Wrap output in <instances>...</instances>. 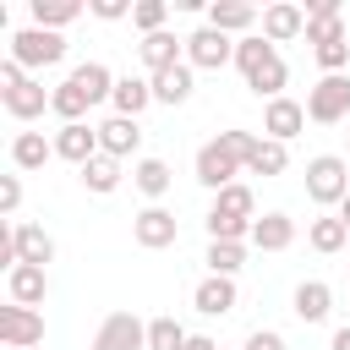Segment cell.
Segmentation results:
<instances>
[{"instance_id": "b9f144b4", "label": "cell", "mask_w": 350, "mask_h": 350, "mask_svg": "<svg viewBox=\"0 0 350 350\" xmlns=\"http://www.w3.org/2000/svg\"><path fill=\"white\" fill-rule=\"evenodd\" d=\"M186 350H219V345H213L208 334H191V339H186Z\"/></svg>"}, {"instance_id": "d6986e66", "label": "cell", "mask_w": 350, "mask_h": 350, "mask_svg": "<svg viewBox=\"0 0 350 350\" xmlns=\"http://www.w3.org/2000/svg\"><path fill=\"white\" fill-rule=\"evenodd\" d=\"M109 104H115V115L137 120V115L153 104V82H142V77H115V93H109Z\"/></svg>"}, {"instance_id": "60d3db41", "label": "cell", "mask_w": 350, "mask_h": 350, "mask_svg": "<svg viewBox=\"0 0 350 350\" xmlns=\"http://www.w3.org/2000/svg\"><path fill=\"white\" fill-rule=\"evenodd\" d=\"M246 350H284V339L273 328H257V334H246Z\"/></svg>"}, {"instance_id": "ac0fdd59", "label": "cell", "mask_w": 350, "mask_h": 350, "mask_svg": "<svg viewBox=\"0 0 350 350\" xmlns=\"http://www.w3.org/2000/svg\"><path fill=\"white\" fill-rule=\"evenodd\" d=\"M180 44H186V38H175V33H148V38L137 44V55H142V66L159 77V71L180 66Z\"/></svg>"}, {"instance_id": "2e32d148", "label": "cell", "mask_w": 350, "mask_h": 350, "mask_svg": "<svg viewBox=\"0 0 350 350\" xmlns=\"http://www.w3.org/2000/svg\"><path fill=\"white\" fill-rule=\"evenodd\" d=\"M5 290H11L16 306H44V295H49V273L33 268V262H22V268L5 273Z\"/></svg>"}, {"instance_id": "ee69618b", "label": "cell", "mask_w": 350, "mask_h": 350, "mask_svg": "<svg viewBox=\"0 0 350 350\" xmlns=\"http://www.w3.org/2000/svg\"><path fill=\"white\" fill-rule=\"evenodd\" d=\"M339 219H345V230H350V197H345V202H339Z\"/></svg>"}, {"instance_id": "74e56055", "label": "cell", "mask_w": 350, "mask_h": 350, "mask_svg": "<svg viewBox=\"0 0 350 350\" xmlns=\"http://www.w3.org/2000/svg\"><path fill=\"white\" fill-rule=\"evenodd\" d=\"M219 142H224L241 164H246V159H252V148H257V137H252V131H219Z\"/></svg>"}, {"instance_id": "cb8c5ba5", "label": "cell", "mask_w": 350, "mask_h": 350, "mask_svg": "<svg viewBox=\"0 0 350 350\" xmlns=\"http://www.w3.org/2000/svg\"><path fill=\"white\" fill-rule=\"evenodd\" d=\"M153 82V98L159 104H186L191 98V66L180 60V66H170V71H159V77H148Z\"/></svg>"}, {"instance_id": "f35d334b", "label": "cell", "mask_w": 350, "mask_h": 350, "mask_svg": "<svg viewBox=\"0 0 350 350\" xmlns=\"http://www.w3.org/2000/svg\"><path fill=\"white\" fill-rule=\"evenodd\" d=\"M16 202H22V180H16V175H0V213L11 219V213H16Z\"/></svg>"}, {"instance_id": "30bf717a", "label": "cell", "mask_w": 350, "mask_h": 350, "mask_svg": "<svg viewBox=\"0 0 350 350\" xmlns=\"http://www.w3.org/2000/svg\"><path fill=\"white\" fill-rule=\"evenodd\" d=\"M131 235H137V246H148V252H159V246H175V235H180V224H175V213L170 208H159V202H148L137 219H131Z\"/></svg>"}, {"instance_id": "277c9868", "label": "cell", "mask_w": 350, "mask_h": 350, "mask_svg": "<svg viewBox=\"0 0 350 350\" xmlns=\"http://www.w3.org/2000/svg\"><path fill=\"white\" fill-rule=\"evenodd\" d=\"M11 60L27 71V66H55V60H66V38L60 33H49V27H22L16 38H11Z\"/></svg>"}, {"instance_id": "5b68a950", "label": "cell", "mask_w": 350, "mask_h": 350, "mask_svg": "<svg viewBox=\"0 0 350 350\" xmlns=\"http://www.w3.org/2000/svg\"><path fill=\"white\" fill-rule=\"evenodd\" d=\"M345 115H350V77L339 71V77H323V82L306 93V120L334 126V120H345Z\"/></svg>"}, {"instance_id": "52a82bcc", "label": "cell", "mask_w": 350, "mask_h": 350, "mask_svg": "<svg viewBox=\"0 0 350 350\" xmlns=\"http://www.w3.org/2000/svg\"><path fill=\"white\" fill-rule=\"evenodd\" d=\"M241 170H246V164H241V159H235V153H230L219 137L197 148V180H202L208 191H224V186H235V175H241Z\"/></svg>"}, {"instance_id": "9a60e30c", "label": "cell", "mask_w": 350, "mask_h": 350, "mask_svg": "<svg viewBox=\"0 0 350 350\" xmlns=\"http://www.w3.org/2000/svg\"><path fill=\"white\" fill-rule=\"evenodd\" d=\"M301 126H306V104H295V98H273V104L262 109V131H268L273 142H290Z\"/></svg>"}, {"instance_id": "ab89813d", "label": "cell", "mask_w": 350, "mask_h": 350, "mask_svg": "<svg viewBox=\"0 0 350 350\" xmlns=\"http://www.w3.org/2000/svg\"><path fill=\"white\" fill-rule=\"evenodd\" d=\"M137 5L131 0H93V16H104V22H120V16H131Z\"/></svg>"}, {"instance_id": "d4e9b609", "label": "cell", "mask_w": 350, "mask_h": 350, "mask_svg": "<svg viewBox=\"0 0 350 350\" xmlns=\"http://www.w3.org/2000/svg\"><path fill=\"white\" fill-rule=\"evenodd\" d=\"M44 159H55V142H44V131H16L11 164L16 170H44Z\"/></svg>"}, {"instance_id": "f546056e", "label": "cell", "mask_w": 350, "mask_h": 350, "mask_svg": "<svg viewBox=\"0 0 350 350\" xmlns=\"http://www.w3.org/2000/svg\"><path fill=\"white\" fill-rule=\"evenodd\" d=\"M82 186H88V191H98V197H109V191L120 186V159H109V153L88 159V164H82Z\"/></svg>"}, {"instance_id": "83f0119b", "label": "cell", "mask_w": 350, "mask_h": 350, "mask_svg": "<svg viewBox=\"0 0 350 350\" xmlns=\"http://www.w3.org/2000/svg\"><path fill=\"white\" fill-rule=\"evenodd\" d=\"M71 82L88 93V104H98V98H109V93H115V77H109V66H98V60H82V66L71 71Z\"/></svg>"}, {"instance_id": "44dd1931", "label": "cell", "mask_w": 350, "mask_h": 350, "mask_svg": "<svg viewBox=\"0 0 350 350\" xmlns=\"http://www.w3.org/2000/svg\"><path fill=\"white\" fill-rule=\"evenodd\" d=\"M328 312H334V290H328L323 279L295 284V317H301V323H323Z\"/></svg>"}, {"instance_id": "7402d4cb", "label": "cell", "mask_w": 350, "mask_h": 350, "mask_svg": "<svg viewBox=\"0 0 350 350\" xmlns=\"http://www.w3.org/2000/svg\"><path fill=\"white\" fill-rule=\"evenodd\" d=\"M208 213H224V219H246V224H257V197H252V186H224V191H213V208Z\"/></svg>"}, {"instance_id": "603a6c76", "label": "cell", "mask_w": 350, "mask_h": 350, "mask_svg": "<svg viewBox=\"0 0 350 350\" xmlns=\"http://www.w3.org/2000/svg\"><path fill=\"white\" fill-rule=\"evenodd\" d=\"M252 22H257V11L246 0H213L208 5V27H219V33H246Z\"/></svg>"}, {"instance_id": "8fae6325", "label": "cell", "mask_w": 350, "mask_h": 350, "mask_svg": "<svg viewBox=\"0 0 350 350\" xmlns=\"http://www.w3.org/2000/svg\"><path fill=\"white\" fill-rule=\"evenodd\" d=\"M55 159H71L77 170H82L88 159H98V126H88V120L60 126V131H55Z\"/></svg>"}, {"instance_id": "d6a6232c", "label": "cell", "mask_w": 350, "mask_h": 350, "mask_svg": "<svg viewBox=\"0 0 350 350\" xmlns=\"http://www.w3.org/2000/svg\"><path fill=\"white\" fill-rule=\"evenodd\" d=\"M208 273H219V279H235L241 273V262H246V246L241 241H208Z\"/></svg>"}, {"instance_id": "f1b7e54d", "label": "cell", "mask_w": 350, "mask_h": 350, "mask_svg": "<svg viewBox=\"0 0 350 350\" xmlns=\"http://www.w3.org/2000/svg\"><path fill=\"white\" fill-rule=\"evenodd\" d=\"M284 164H290V148H284V142H273V137H257V148H252L246 170H252V175H284Z\"/></svg>"}, {"instance_id": "4fadbf2b", "label": "cell", "mask_w": 350, "mask_h": 350, "mask_svg": "<svg viewBox=\"0 0 350 350\" xmlns=\"http://www.w3.org/2000/svg\"><path fill=\"white\" fill-rule=\"evenodd\" d=\"M137 142H142V126L126 120V115H109V120L98 126V153H109V159H131Z\"/></svg>"}, {"instance_id": "4316f807", "label": "cell", "mask_w": 350, "mask_h": 350, "mask_svg": "<svg viewBox=\"0 0 350 350\" xmlns=\"http://www.w3.org/2000/svg\"><path fill=\"white\" fill-rule=\"evenodd\" d=\"M77 16H82V0H33V27L60 33V27L77 22Z\"/></svg>"}, {"instance_id": "4dcf8cb0", "label": "cell", "mask_w": 350, "mask_h": 350, "mask_svg": "<svg viewBox=\"0 0 350 350\" xmlns=\"http://www.w3.org/2000/svg\"><path fill=\"white\" fill-rule=\"evenodd\" d=\"M306 241H312V252H323V257H334L345 241H350V230H345V219L334 213V219H312L306 224Z\"/></svg>"}, {"instance_id": "ffe728a7", "label": "cell", "mask_w": 350, "mask_h": 350, "mask_svg": "<svg viewBox=\"0 0 350 350\" xmlns=\"http://www.w3.org/2000/svg\"><path fill=\"white\" fill-rule=\"evenodd\" d=\"M290 241H295V219L290 213H262L252 224V246H262V252H284Z\"/></svg>"}, {"instance_id": "d590c367", "label": "cell", "mask_w": 350, "mask_h": 350, "mask_svg": "<svg viewBox=\"0 0 350 350\" xmlns=\"http://www.w3.org/2000/svg\"><path fill=\"white\" fill-rule=\"evenodd\" d=\"M164 16H170L164 0H137V11H131V22L142 27V38H148V33H164Z\"/></svg>"}, {"instance_id": "484cf974", "label": "cell", "mask_w": 350, "mask_h": 350, "mask_svg": "<svg viewBox=\"0 0 350 350\" xmlns=\"http://www.w3.org/2000/svg\"><path fill=\"white\" fill-rule=\"evenodd\" d=\"M170 180H175V175H170L164 159H137V164H131V186H137L142 197H153V202L170 191Z\"/></svg>"}, {"instance_id": "e575fe53", "label": "cell", "mask_w": 350, "mask_h": 350, "mask_svg": "<svg viewBox=\"0 0 350 350\" xmlns=\"http://www.w3.org/2000/svg\"><path fill=\"white\" fill-rule=\"evenodd\" d=\"M186 339H191V334H186L175 317H153V323H148V350H186Z\"/></svg>"}, {"instance_id": "8992f818", "label": "cell", "mask_w": 350, "mask_h": 350, "mask_svg": "<svg viewBox=\"0 0 350 350\" xmlns=\"http://www.w3.org/2000/svg\"><path fill=\"white\" fill-rule=\"evenodd\" d=\"M93 350H148V323L137 312H109L93 334Z\"/></svg>"}, {"instance_id": "1f68e13d", "label": "cell", "mask_w": 350, "mask_h": 350, "mask_svg": "<svg viewBox=\"0 0 350 350\" xmlns=\"http://www.w3.org/2000/svg\"><path fill=\"white\" fill-rule=\"evenodd\" d=\"M16 252H22V262H33V268L55 262V241H49L38 224H16Z\"/></svg>"}, {"instance_id": "7a4b0ae2", "label": "cell", "mask_w": 350, "mask_h": 350, "mask_svg": "<svg viewBox=\"0 0 350 350\" xmlns=\"http://www.w3.org/2000/svg\"><path fill=\"white\" fill-rule=\"evenodd\" d=\"M0 104H5L11 120H38V115L49 109V93H44V82H33L16 60H5V66H0Z\"/></svg>"}, {"instance_id": "7c38bea8", "label": "cell", "mask_w": 350, "mask_h": 350, "mask_svg": "<svg viewBox=\"0 0 350 350\" xmlns=\"http://www.w3.org/2000/svg\"><path fill=\"white\" fill-rule=\"evenodd\" d=\"M339 38H345L339 0H312V5H306V44L323 49V44H339Z\"/></svg>"}, {"instance_id": "5bb4252c", "label": "cell", "mask_w": 350, "mask_h": 350, "mask_svg": "<svg viewBox=\"0 0 350 350\" xmlns=\"http://www.w3.org/2000/svg\"><path fill=\"white\" fill-rule=\"evenodd\" d=\"M301 33H306V11H301V5L279 0V5L262 11V38H268V44H284V38H301Z\"/></svg>"}, {"instance_id": "8d00e7d4", "label": "cell", "mask_w": 350, "mask_h": 350, "mask_svg": "<svg viewBox=\"0 0 350 350\" xmlns=\"http://www.w3.org/2000/svg\"><path fill=\"white\" fill-rule=\"evenodd\" d=\"M208 235H213V241H246V235H252V224H246V219H224V213H208Z\"/></svg>"}, {"instance_id": "ba28073f", "label": "cell", "mask_w": 350, "mask_h": 350, "mask_svg": "<svg viewBox=\"0 0 350 350\" xmlns=\"http://www.w3.org/2000/svg\"><path fill=\"white\" fill-rule=\"evenodd\" d=\"M0 339L11 345V350H33L38 339H44V312L38 306H0Z\"/></svg>"}, {"instance_id": "6da1fadb", "label": "cell", "mask_w": 350, "mask_h": 350, "mask_svg": "<svg viewBox=\"0 0 350 350\" xmlns=\"http://www.w3.org/2000/svg\"><path fill=\"white\" fill-rule=\"evenodd\" d=\"M235 66H241V77H246V88H252L257 98H268V104H273V98H284L279 88H284V77H290V71H284L279 49H273L262 33H252V38H241V44H235Z\"/></svg>"}, {"instance_id": "e0dca14e", "label": "cell", "mask_w": 350, "mask_h": 350, "mask_svg": "<svg viewBox=\"0 0 350 350\" xmlns=\"http://www.w3.org/2000/svg\"><path fill=\"white\" fill-rule=\"evenodd\" d=\"M191 301H197V312H202V317H224V312H235V279L208 273V279L191 290Z\"/></svg>"}, {"instance_id": "7bdbcfd3", "label": "cell", "mask_w": 350, "mask_h": 350, "mask_svg": "<svg viewBox=\"0 0 350 350\" xmlns=\"http://www.w3.org/2000/svg\"><path fill=\"white\" fill-rule=\"evenodd\" d=\"M328 350H350V328H334V339H328Z\"/></svg>"}, {"instance_id": "9c48e42d", "label": "cell", "mask_w": 350, "mask_h": 350, "mask_svg": "<svg viewBox=\"0 0 350 350\" xmlns=\"http://www.w3.org/2000/svg\"><path fill=\"white\" fill-rule=\"evenodd\" d=\"M230 60H235V44H230V33H219V27H197V33L186 38V66L219 71V66H230Z\"/></svg>"}, {"instance_id": "3957f363", "label": "cell", "mask_w": 350, "mask_h": 350, "mask_svg": "<svg viewBox=\"0 0 350 350\" xmlns=\"http://www.w3.org/2000/svg\"><path fill=\"white\" fill-rule=\"evenodd\" d=\"M306 197H312L317 208H339V202L350 197V175H345V159H339V153H317V159L306 164Z\"/></svg>"}, {"instance_id": "836d02e7", "label": "cell", "mask_w": 350, "mask_h": 350, "mask_svg": "<svg viewBox=\"0 0 350 350\" xmlns=\"http://www.w3.org/2000/svg\"><path fill=\"white\" fill-rule=\"evenodd\" d=\"M49 109H55V115H60V120L71 126V120H82V115H88L93 104H88V93H82V88H77V82L66 77V82H60V88L49 93Z\"/></svg>"}]
</instances>
